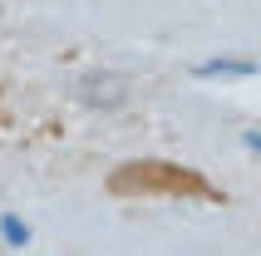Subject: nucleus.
Segmentation results:
<instances>
[{
	"instance_id": "nucleus-1",
	"label": "nucleus",
	"mask_w": 261,
	"mask_h": 256,
	"mask_svg": "<svg viewBox=\"0 0 261 256\" xmlns=\"http://www.w3.org/2000/svg\"><path fill=\"white\" fill-rule=\"evenodd\" d=\"M109 197H197L222 202V187H212L197 168L163 163V158H133L109 172Z\"/></svg>"
}]
</instances>
